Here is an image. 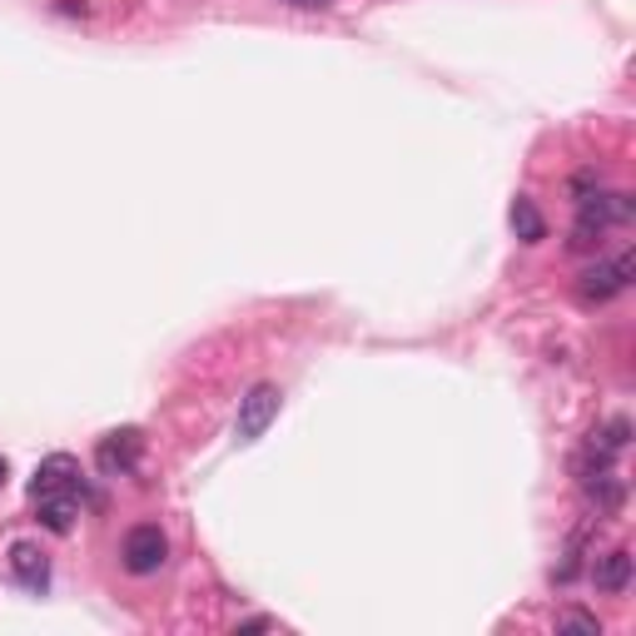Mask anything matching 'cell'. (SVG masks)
<instances>
[{
	"mask_svg": "<svg viewBox=\"0 0 636 636\" xmlns=\"http://www.w3.org/2000/svg\"><path fill=\"white\" fill-rule=\"evenodd\" d=\"M6 477H10V463H6V457H0V487H6Z\"/></svg>",
	"mask_w": 636,
	"mask_h": 636,
	"instance_id": "obj_14",
	"label": "cell"
},
{
	"mask_svg": "<svg viewBox=\"0 0 636 636\" xmlns=\"http://www.w3.org/2000/svg\"><path fill=\"white\" fill-rule=\"evenodd\" d=\"M507 219H512V234L522 239V244H542V239H547V219L537 214V204L527 194L512 199V214H507Z\"/></svg>",
	"mask_w": 636,
	"mask_h": 636,
	"instance_id": "obj_10",
	"label": "cell"
},
{
	"mask_svg": "<svg viewBox=\"0 0 636 636\" xmlns=\"http://www.w3.org/2000/svg\"><path fill=\"white\" fill-rule=\"evenodd\" d=\"M636 204L632 194H602V189H592L586 199H576V224H572V254H586V248L602 244V234L612 224H632Z\"/></svg>",
	"mask_w": 636,
	"mask_h": 636,
	"instance_id": "obj_1",
	"label": "cell"
},
{
	"mask_svg": "<svg viewBox=\"0 0 636 636\" xmlns=\"http://www.w3.org/2000/svg\"><path fill=\"white\" fill-rule=\"evenodd\" d=\"M632 274H636V254H632V248H622L616 258H596L592 268H582L576 294H582L586 304H606V298H616L626 284H632Z\"/></svg>",
	"mask_w": 636,
	"mask_h": 636,
	"instance_id": "obj_3",
	"label": "cell"
},
{
	"mask_svg": "<svg viewBox=\"0 0 636 636\" xmlns=\"http://www.w3.org/2000/svg\"><path fill=\"white\" fill-rule=\"evenodd\" d=\"M80 492H85V477H80V463L70 453H50L30 477V497H80Z\"/></svg>",
	"mask_w": 636,
	"mask_h": 636,
	"instance_id": "obj_6",
	"label": "cell"
},
{
	"mask_svg": "<svg viewBox=\"0 0 636 636\" xmlns=\"http://www.w3.org/2000/svg\"><path fill=\"white\" fill-rule=\"evenodd\" d=\"M35 512H40L45 532L70 537L75 532V517H80V497H35Z\"/></svg>",
	"mask_w": 636,
	"mask_h": 636,
	"instance_id": "obj_9",
	"label": "cell"
},
{
	"mask_svg": "<svg viewBox=\"0 0 636 636\" xmlns=\"http://www.w3.org/2000/svg\"><path fill=\"white\" fill-rule=\"evenodd\" d=\"M278 403H284V393H278L274 383H254L244 398H239V417H234V437L239 443H258V437L268 433V423L278 417Z\"/></svg>",
	"mask_w": 636,
	"mask_h": 636,
	"instance_id": "obj_4",
	"label": "cell"
},
{
	"mask_svg": "<svg viewBox=\"0 0 636 636\" xmlns=\"http://www.w3.org/2000/svg\"><path fill=\"white\" fill-rule=\"evenodd\" d=\"M288 6H308V10H314V6H328V0H288Z\"/></svg>",
	"mask_w": 636,
	"mask_h": 636,
	"instance_id": "obj_13",
	"label": "cell"
},
{
	"mask_svg": "<svg viewBox=\"0 0 636 636\" xmlns=\"http://www.w3.org/2000/svg\"><path fill=\"white\" fill-rule=\"evenodd\" d=\"M556 626H562V632H586V636H602V622H596V616H586V612H566Z\"/></svg>",
	"mask_w": 636,
	"mask_h": 636,
	"instance_id": "obj_11",
	"label": "cell"
},
{
	"mask_svg": "<svg viewBox=\"0 0 636 636\" xmlns=\"http://www.w3.org/2000/svg\"><path fill=\"white\" fill-rule=\"evenodd\" d=\"M10 576H15L20 586H30V592H45L50 586V556L40 552L35 542H15L10 547Z\"/></svg>",
	"mask_w": 636,
	"mask_h": 636,
	"instance_id": "obj_7",
	"label": "cell"
},
{
	"mask_svg": "<svg viewBox=\"0 0 636 636\" xmlns=\"http://www.w3.org/2000/svg\"><path fill=\"white\" fill-rule=\"evenodd\" d=\"M119 562H125V572L135 576H155L159 566L169 562V537L159 522H135L125 532V542H119Z\"/></svg>",
	"mask_w": 636,
	"mask_h": 636,
	"instance_id": "obj_2",
	"label": "cell"
},
{
	"mask_svg": "<svg viewBox=\"0 0 636 636\" xmlns=\"http://www.w3.org/2000/svg\"><path fill=\"white\" fill-rule=\"evenodd\" d=\"M592 582H596V592H626L632 586V552L626 547H612L606 556H596V566H592Z\"/></svg>",
	"mask_w": 636,
	"mask_h": 636,
	"instance_id": "obj_8",
	"label": "cell"
},
{
	"mask_svg": "<svg viewBox=\"0 0 636 636\" xmlns=\"http://www.w3.org/2000/svg\"><path fill=\"white\" fill-rule=\"evenodd\" d=\"M139 457H145V433H139V427H115V433H105L99 447H95V467L105 477L135 473Z\"/></svg>",
	"mask_w": 636,
	"mask_h": 636,
	"instance_id": "obj_5",
	"label": "cell"
},
{
	"mask_svg": "<svg viewBox=\"0 0 636 636\" xmlns=\"http://www.w3.org/2000/svg\"><path fill=\"white\" fill-rule=\"evenodd\" d=\"M248 632H268V616H254V622L239 626V636H248Z\"/></svg>",
	"mask_w": 636,
	"mask_h": 636,
	"instance_id": "obj_12",
	"label": "cell"
}]
</instances>
